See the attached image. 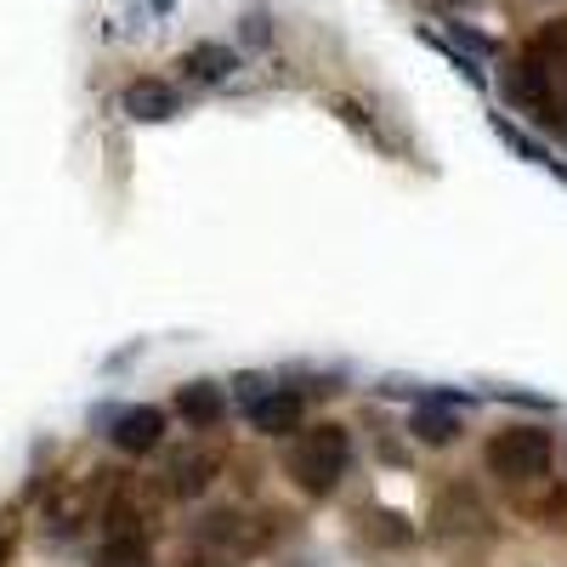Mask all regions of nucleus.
<instances>
[{
    "instance_id": "obj_13",
    "label": "nucleus",
    "mask_w": 567,
    "mask_h": 567,
    "mask_svg": "<svg viewBox=\"0 0 567 567\" xmlns=\"http://www.w3.org/2000/svg\"><path fill=\"white\" fill-rule=\"evenodd\" d=\"M176 69L194 80V85H227L233 74H239V52H233V45H221V40H194V45L176 58Z\"/></svg>"
},
{
    "instance_id": "obj_2",
    "label": "nucleus",
    "mask_w": 567,
    "mask_h": 567,
    "mask_svg": "<svg viewBox=\"0 0 567 567\" xmlns=\"http://www.w3.org/2000/svg\"><path fill=\"white\" fill-rule=\"evenodd\" d=\"M250 556H261L256 516H245L239 505H210L194 516V528H187V567H245Z\"/></svg>"
},
{
    "instance_id": "obj_1",
    "label": "nucleus",
    "mask_w": 567,
    "mask_h": 567,
    "mask_svg": "<svg viewBox=\"0 0 567 567\" xmlns=\"http://www.w3.org/2000/svg\"><path fill=\"white\" fill-rule=\"evenodd\" d=\"M352 465V432L341 420H318V425H301V432L290 437V449H284V477H290L296 494L307 499H329L341 488Z\"/></svg>"
},
{
    "instance_id": "obj_9",
    "label": "nucleus",
    "mask_w": 567,
    "mask_h": 567,
    "mask_svg": "<svg viewBox=\"0 0 567 567\" xmlns=\"http://www.w3.org/2000/svg\"><path fill=\"white\" fill-rule=\"evenodd\" d=\"M120 109H125V120H136V125H165V120L182 114V91H176L171 80H159V74H136V80L120 91Z\"/></svg>"
},
{
    "instance_id": "obj_4",
    "label": "nucleus",
    "mask_w": 567,
    "mask_h": 567,
    "mask_svg": "<svg viewBox=\"0 0 567 567\" xmlns=\"http://www.w3.org/2000/svg\"><path fill=\"white\" fill-rule=\"evenodd\" d=\"M505 97H511V109L523 114V120H534L539 131H550V136H567V85H556V80H545L539 69H528L523 58H516L511 69H505Z\"/></svg>"
},
{
    "instance_id": "obj_8",
    "label": "nucleus",
    "mask_w": 567,
    "mask_h": 567,
    "mask_svg": "<svg viewBox=\"0 0 567 567\" xmlns=\"http://www.w3.org/2000/svg\"><path fill=\"white\" fill-rule=\"evenodd\" d=\"M245 420H250L256 437H296L301 425H307V398L290 392V386H267V392L245 409Z\"/></svg>"
},
{
    "instance_id": "obj_16",
    "label": "nucleus",
    "mask_w": 567,
    "mask_h": 567,
    "mask_svg": "<svg viewBox=\"0 0 567 567\" xmlns=\"http://www.w3.org/2000/svg\"><path fill=\"white\" fill-rule=\"evenodd\" d=\"M148 561V534H109V545H103V556H97V567H142Z\"/></svg>"
},
{
    "instance_id": "obj_15",
    "label": "nucleus",
    "mask_w": 567,
    "mask_h": 567,
    "mask_svg": "<svg viewBox=\"0 0 567 567\" xmlns=\"http://www.w3.org/2000/svg\"><path fill=\"white\" fill-rule=\"evenodd\" d=\"M494 136L505 142V148L516 154V159H528V165H539L545 176H556V182H567V165L550 154V142H539L534 131H523V125H516L511 114H494Z\"/></svg>"
},
{
    "instance_id": "obj_21",
    "label": "nucleus",
    "mask_w": 567,
    "mask_h": 567,
    "mask_svg": "<svg viewBox=\"0 0 567 567\" xmlns=\"http://www.w3.org/2000/svg\"><path fill=\"white\" fill-rule=\"evenodd\" d=\"M267 386H272V374H239V381H233V392H239V403H245V409H250Z\"/></svg>"
},
{
    "instance_id": "obj_24",
    "label": "nucleus",
    "mask_w": 567,
    "mask_h": 567,
    "mask_svg": "<svg viewBox=\"0 0 567 567\" xmlns=\"http://www.w3.org/2000/svg\"><path fill=\"white\" fill-rule=\"evenodd\" d=\"M142 567H148V561H142Z\"/></svg>"
},
{
    "instance_id": "obj_7",
    "label": "nucleus",
    "mask_w": 567,
    "mask_h": 567,
    "mask_svg": "<svg viewBox=\"0 0 567 567\" xmlns=\"http://www.w3.org/2000/svg\"><path fill=\"white\" fill-rule=\"evenodd\" d=\"M97 425H109V443L131 460L154 454L165 443V409L159 403H125V409H103Z\"/></svg>"
},
{
    "instance_id": "obj_19",
    "label": "nucleus",
    "mask_w": 567,
    "mask_h": 567,
    "mask_svg": "<svg viewBox=\"0 0 567 567\" xmlns=\"http://www.w3.org/2000/svg\"><path fill=\"white\" fill-rule=\"evenodd\" d=\"M534 516L545 528H567V483H556L545 499H534Z\"/></svg>"
},
{
    "instance_id": "obj_17",
    "label": "nucleus",
    "mask_w": 567,
    "mask_h": 567,
    "mask_svg": "<svg viewBox=\"0 0 567 567\" xmlns=\"http://www.w3.org/2000/svg\"><path fill=\"white\" fill-rule=\"evenodd\" d=\"M239 40H245V52H267L272 45V12L267 7H245L239 12Z\"/></svg>"
},
{
    "instance_id": "obj_23",
    "label": "nucleus",
    "mask_w": 567,
    "mask_h": 567,
    "mask_svg": "<svg viewBox=\"0 0 567 567\" xmlns=\"http://www.w3.org/2000/svg\"><path fill=\"white\" fill-rule=\"evenodd\" d=\"M7 556H12V545H7V539H0V561H7Z\"/></svg>"
},
{
    "instance_id": "obj_6",
    "label": "nucleus",
    "mask_w": 567,
    "mask_h": 567,
    "mask_svg": "<svg viewBox=\"0 0 567 567\" xmlns=\"http://www.w3.org/2000/svg\"><path fill=\"white\" fill-rule=\"evenodd\" d=\"M216 477H221V454H210L205 443H187V449H171V454H165V465H159V494L194 505V499L210 494Z\"/></svg>"
},
{
    "instance_id": "obj_11",
    "label": "nucleus",
    "mask_w": 567,
    "mask_h": 567,
    "mask_svg": "<svg viewBox=\"0 0 567 567\" xmlns=\"http://www.w3.org/2000/svg\"><path fill=\"white\" fill-rule=\"evenodd\" d=\"M523 58L528 69H539L545 80H556V85H567V12H556V18H545L528 40H523Z\"/></svg>"
},
{
    "instance_id": "obj_20",
    "label": "nucleus",
    "mask_w": 567,
    "mask_h": 567,
    "mask_svg": "<svg viewBox=\"0 0 567 567\" xmlns=\"http://www.w3.org/2000/svg\"><path fill=\"white\" fill-rule=\"evenodd\" d=\"M329 109H336V114H341V125H352V131H363V136L374 142V125H369V109H363L358 97H336V103H329Z\"/></svg>"
},
{
    "instance_id": "obj_10",
    "label": "nucleus",
    "mask_w": 567,
    "mask_h": 567,
    "mask_svg": "<svg viewBox=\"0 0 567 567\" xmlns=\"http://www.w3.org/2000/svg\"><path fill=\"white\" fill-rule=\"evenodd\" d=\"M409 437H414L420 449H454V443L465 437V420H460L454 398H449V392L425 398V403L409 414Z\"/></svg>"
},
{
    "instance_id": "obj_14",
    "label": "nucleus",
    "mask_w": 567,
    "mask_h": 567,
    "mask_svg": "<svg viewBox=\"0 0 567 567\" xmlns=\"http://www.w3.org/2000/svg\"><path fill=\"white\" fill-rule=\"evenodd\" d=\"M358 539L369 545V550H381V556H392V550H414V523L403 511H386V505H369L363 516H358Z\"/></svg>"
},
{
    "instance_id": "obj_5",
    "label": "nucleus",
    "mask_w": 567,
    "mask_h": 567,
    "mask_svg": "<svg viewBox=\"0 0 567 567\" xmlns=\"http://www.w3.org/2000/svg\"><path fill=\"white\" fill-rule=\"evenodd\" d=\"M494 528V511L483 505L477 483H449L437 499H432V534L437 539H483Z\"/></svg>"
},
{
    "instance_id": "obj_12",
    "label": "nucleus",
    "mask_w": 567,
    "mask_h": 567,
    "mask_svg": "<svg viewBox=\"0 0 567 567\" xmlns=\"http://www.w3.org/2000/svg\"><path fill=\"white\" fill-rule=\"evenodd\" d=\"M171 414L187 420L194 432H216V425L227 420V386L221 381H187V386H176Z\"/></svg>"
},
{
    "instance_id": "obj_18",
    "label": "nucleus",
    "mask_w": 567,
    "mask_h": 567,
    "mask_svg": "<svg viewBox=\"0 0 567 567\" xmlns=\"http://www.w3.org/2000/svg\"><path fill=\"white\" fill-rule=\"evenodd\" d=\"M443 34H449V40H460V45H465V58H477V63L499 52V45H494V34H477V29H465L460 18H449V29H443Z\"/></svg>"
},
{
    "instance_id": "obj_22",
    "label": "nucleus",
    "mask_w": 567,
    "mask_h": 567,
    "mask_svg": "<svg viewBox=\"0 0 567 567\" xmlns=\"http://www.w3.org/2000/svg\"><path fill=\"white\" fill-rule=\"evenodd\" d=\"M148 7H154V12L165 18V12H176V0H148Z\"/></svg>"
},
{
    "instance_id": "obj_3",
    "label": "nucleus",
    "mask_w": 567,
    "mask_h": 567,
    "mask_svg": "<svg viewBox=\"0 0 567 567\" xmlns=\"http://www.w3.org/2000/svg\"><path fill=\"white\" fill-rule=\"evenodd\" d=\"M483 465H488V477H499L511 488L545 483L550 465H556V437L545 432V425H534V420H511L483 443Z\"/></svg>"
}]
</instances>
